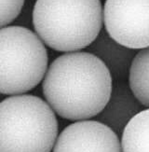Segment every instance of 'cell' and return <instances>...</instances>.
Masks as SVG:
<instances>
[{
    "label": "cell",
    "instance_id": "obj_1",
    "mask_svg": "<svg viewBox=\"0 0 149 152\" xmlns=\"http://www.w3.org/2000/svg\"><path fill=\"white\" fill-rule=\"evenodd\" d=\"M43 79L49 105L57 115L74 121L99 115L113 88L105 64L88 51L66 52L56 58Z\"/></svg>",
    "mask_w": 149,
    "mask_h": 152
},
{
    "label": "cell",
    "instance_id": "obj_2",
    "mask_svg": "<svg viewBox=\"0 0 149 152\" xmlns=\"http://www.w3.org/2000/svg\"><path fill=\"white\" fill-rule=\"evenodd\" d=\"M33 24L42 42L57 51L88 48L103 25L101 0H36Z\"/></svg>",
    "mask_w": 149,
    "mask_h": 152
},
{
    "label": "cell",
    "instance_id": "obj_3",
    "mask_svg": "<svg viewBox=\"0 0 149 152\" xmlns=\"http://www.w3.org/2000/svg\"><path fill=\"white\" fill-rule=\"evenodd\" d=\"M58 121L49 104L35 95H13L0 102V152H50Z\"/></svg>",
    "mask_w": 149,
    "mask_h": 152
},
{
    "label": "cell",
    "instance_id": "obj_4",
    "mask_svg": "<svg viewBox=\"0 0 149 152\" xmlns=\"http://www.w3.org/2000/svg\"><path fill=\"white\" fill-rule=\"evenodd\" d=\"M41 39L23 26L0 29V94L19 95L36 88L48 70Z\"/></svg>",
    "mask_w": 149,
    "mask_h": 152
},
{
    "label": "cell",
    "instance_id": "obj_5",
    "mask_svg": "<svg viewBox=\"0 0 149 152\" xmlns=\"http://www.w3.org/2000/svg\"><path fill=\"white\" fill-rule=\"evenodd\" d=\"M105 29L115 41L132 50L149 47V0H105Z\"/></svg>",
    "mask_w": 149,
    "mask_h": 152
},
{
    "label": "cell",
    "instance_id": "obj_6",
    "mask_svg": "<svg viewBox=\"0 0 149 152\" xmlns=\"http://www.w3.org/2000/svg\"><path fill=\"white\" fill-rule=\"evenodd\" d=\"M53 152H122L118 135L97 121H79L57 137Z\"/></svg>",
    "mask_w": 149,
    "mask_h": 152
},
{
    "label": "cell",
    "instance_id": "obj_7",
    "mask_svg": "<svg viewBox=\"0 0 149 152\" xmlns=\"http://www.w3.org/2000/svg\"><path fill=\"white\" fill-rule=\"evenodd\" d=\"M142 105L134 96L126 81H113L112 92L106 105L96 116V121L106 125L118 136L127 124L142 110Z\"/></svg>",
    "mask_w": 149,
    "mask_h": 152
},
{
    "label": "cell",
    "instance_id": "obj_8",
    "mask_svg": "<svg viewBox=\"0 0 149 152\" xmlns=\"http://www.w3.org/2000/svg\"><path fill=\"white\" fill-rule=\"evenodd\" d=\"M89 51L105 64L113 81H125L136 55V50L115 41L102 28L95 40L89 46Z\"/></svg>",
    "mask_w": 149,
    "mask_h": 152
},
{
    "label": "cell",
    "instance_id": "obj_9",
    "mask_svg": "<svg viewBox=\"0 0 149 152\" xmlns=\"http://www.w3.org/2000/svg\"><path fill=\"white\" fill-rule=\"evenodd\" d=\"M120 143L122 152H149V108L142 109L129 121Z\"/></svg>",
    "mask_w": 149,
    "mask_h": 152
},
{
    "label": "cell",
    "instance_id": "obj_10",
    "mask_svg": "<svg viewBox=\"0 0 149 152\" xmlns=\"http://www.w3.org/2000/svg\"><path fill=\"white\" fill-rule=\"evenodd\" d=\"M128 79L134 96L142 107L149 108V47L136 53Z\"/></svg>",
    "mask_w": 149,
    "mask_h": 152
},
{
    "label": "cell",
    "instance_id": "obj_11",
    "mask_svg": "<svg viewBox=\"0 0 149 152\" xmlns=\"http://www.w3.org/2000/svg\"><path fill=\"white\" fill-rule=\"evenodd\" d=\"M25 0H0V29L20 15Z\"/></svg>",
    "mask_w": 149,
    "mask_h": 152
}]
</instances>
